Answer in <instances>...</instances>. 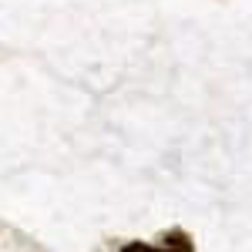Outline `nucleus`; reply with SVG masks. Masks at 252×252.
<instances>
[{"label":"nucleus","instance_id":"nucleus-2","mask_svg":"<svg viewBox=\"0 0 252 252\" xmlns=\"http://www.w3.org/2000/svg\"><path fill=\"white\" fill-rule=\"evenodd\" d=\"M121 252H158V246H152V242H128V246H121Z\"/></svg>","mask_w":252,"mask_h":252},{"label":"nucleus","instance_id":"nucleus-1","mask_svg":"<svg viewBox=\"0 0 252 252\" xmlns=\"http://www.w3.org/2000/svg\"><path fill=\"white\" fill-rule=\"evenodd\" d=\"M158 252H192V242H189L185 232H168L165 239H161Z\"/></svg>","mask_w":252,"mask_h":252}]
</instances>
